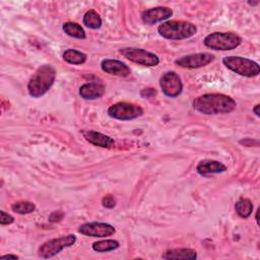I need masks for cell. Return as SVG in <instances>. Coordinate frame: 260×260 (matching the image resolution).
Returning <instances> with one entry per match:
<instances>
[{"label": "cell", "mask_w": 260, "mask_h": 260, "mask_svg": "<svg viewBox=\"0 0 260 260\" xmlns=\"http://www.w3.org/2000/svg\"><path fill=\"white\" fill-rule=\"evenodd\" d=\"M233 98L223 93H205L193 101V108L204 115L228 114L236 109Z\"/></svg>", "instance_id": "cell-1"}, {"label": "cell", "mask_w": 260, "mask_h": 260, "mask_svg": "<svg viewBox=\"0 0 260 260\" xmlns=\"http://www.w3.org/2000/svg\"><path fill=\"white\" fill-rule=\"evenodd\" d=\"M55 78L56 71L51 65L45 64L40 66L31 75L27 83L29 95L32 98H40L44 95L54 84Z\"/></svg>", "instance_id": "cell-2"}, {"label": "cell", "mask_w": 260, "mask_h": 260, "mask_svg": "<svg viewBox=\"0 0 260 260\" xmlns=\"http://www.w3.org/2000/svg\"><path fill=\"white\" fill-rule=\"evenodd\" d=\"M157 31L165 39L179 41L193 37L197 27L195 24L184 20H168L157 27Z\"/></svg>", "instance_id": "cell-3"}, {"label": "cell", "mask_w": 260, "mask_h": 260, "mask_svg": "<svg viewBox=\"0 0 260 260\" xmlns=\"http://www.w3.org/2000/svg\"><path fill=\"white\" fill-rule=\"evenodd\" d=\"M203 43L212 50L229 51L239 47L242 43V38L235 32L215 31L206 36Z\"/></svg>", "instance_id": "cell-4"}, {"label": "cell", "mask_w": 260, "mask_h": 260, "mask_svg": "<svg viewBox=\"0 0 260 260\" xmlns=\"http://www.w3.org/2000/svg\"><path fill=\"white\" fill-rule=\"evenodd\" d=\"M222 63L230 70L246 77L257 76L260 72L257 62L240 56H226L222 59Z\"/></svg>", "instance_id": "cell-5"}, {"label": "cell", "mask_w": 260, "mask_h": 260, "mask_svg": "<svg viewBox=\"0 0 260 260\" xmlns=\"http://www.w3.org/2000/svg\"><path fill=\"white\" fill-rule=\"evenodd\" d=\"M75 242H76V237L72 234L67 236H62L60 238H55L42 244L38 250V254L41 258L48 259V258L54 257L55 255L60 253L63 249L73 246Z\"/></svg>", "instance_id": "cell-6"}, {"label": "cell", "mask_w": 260, "mask_h": 260, "mask_svg": "<svg viewBox=\"0 0 260 260\" xmlns=\"http://www.w3.org/2000/svg\"><path fill=\"white\" fill-rule=\"evenodd\" d=\"M120 54H122L126 59L130 60L133 63H136L138 65L152 67L156 66L159 63V58L144 49L134 48V47H128V48H121L119 50Z\"/></svg>", "instance_id": "cell-7"}, {"label": "cell", "mask_w": 260, "mask_h": 260, "mask_svg": "<svg viewBox=\"0 0 260 260\" xmlns=\"http://www.w3.org/2000/svg\"><path fill=\"white\" fill-rule=\"evenodd\" d=\"M108 115L111 118L117 120H133L143 115V110L140 106L135 104H130L126 102H120L112 105L108 109Z\"/></svg>", "instance_id": "cell-8"}, {"label": "cell", "mask_w": 260, "mask_h": 260, "mask_svg": "<svg viewBox=\"0 0 260 260\" xmlns=\"http://www.w3.org/2000/svg\"><path fill=\"white\" fill-rule=\"evenodd\" d=\"M159 86L164 94L170 98H176L183 90V83L180 76L175 71L164 73L159 79Z\"/></svg>", "instance_id": "cell-9"}, {"label": "cell", "mask_w": 260, "mask_h": 260, "mask_svg": "<svg viewBox=\"0 0 260 260\" xmlns=\"http://www.w3.org/2000/svg\"><path fill=\"white\" fill-rule=\"evenodd\" d=\"M215 59L214 55L211 53H196V54H190L183 57H180L175 60V64L183 67V68H200L204 67L208 64H210Z\"/></svg>", "instance_id": "cell-10"}, {"label": "cell", "mask_w": 260, "mask_h": 260, "mask_svg": "<svg viewBox=\"0 0 260 260\" xmlns=\"http://www.w3.org/2000/svg\"><path fill=\"white\" fill-rule=\"evenodd\" d=\"M115 228L107 222H100V221H92L86 222L81 224L78 228V233L86 237H98V238H105L112 236L115 233Z\"/></svg>", "instance_id": "cell-11"}, {"label": "cell", "mask_w": 260, "mask_h": 260, "mask_svg": "<svg viewBox=\"0 0 260 260\" xmlns=\"http://www.w3.org/2000/svg\"><path fill=\"white\" fill-rule=\"evenodd\" d=\"M173 15V10L166 6H157L143 11L141 18L142 21L148 25L155 24L162 20L170 18Z\"/></svg>", "instance_id": "cell-12"}, {"label": "cell", "mask_w": 260, "mask_h": 260, "mask_svg": "<svg viewBox=\"0 0 260 260\" xmlns=\"http://www.w3.org/2000/svg\"><path fill=\"white\" fill-rule=\"evenodd\" d=\"M101 68L104 72L115 76L126 77L131 73L130 68L125 63L115 59H104L101 63Z\"/></svg>", "instance_id": "cell-13"}, {"label": "cell", "mask_w": 260, "mask_h": 260, "mask_svg": "<svg viewBox=\"0 0 260 260\" xmlns=\"http://www.w3.org/2000/svg\"><path fill=\"white\" fill-rule=\"evenodd\" d=\"M83 137L85 138L86 141H88L89 143L95 145V146H100L103 148H110L114 145V139L108 135H105L103 133L93 131V130H87V131H83L82 132Z\"/></svg>", "instance_id": "cell-14"}, {"label": "cell", "mask_w": 260, "mask_h": 260, "mask_svg": "<svg viewBox=\"0 0 260 260\" xmlns=\"http://www.w3.org/2000/svg\"><path fill=\"white\" fill-rule=\"evenodd\" d=\"M226 171L225 165L218 160L204 159L198 162L196 167V172L201 176H207L210 174H219Z\"/></svg>", "instance_id": "cell-15"}, {"label": "cell", "mask_w": 260, "mask_h": 260, "mask_svg": "<svg viewBox=\"0 0 260 260\" xmlns=\"http://www.w3.org/2000/svg\"><path fill=\"white\" fill-rule=\"evenodd\" d=\"M105 93V86L100 82H87L80 86L79 95L84 100H96Z\"/></svg>", "instance_id": "cell-16"}, {"label": "cell", "mask_w": 260, "mask_h": 260, "mask_svg": "<svg viewBox=\"0 0 260 260\" xmlns=\"http://www.w3.org/2000/svg\"><path fill=\"white\" fill-rule=\"evenodd\" d=\"M162 259H188V260H194L197 258V253L195 250L189 249V248H176V249H170L167 250L162 255Z\"/></svg>", "instance_id": "cell-17"}, {"label": "cell", "mask_w": 260, "mask_h": 260, "mask_svg": "<svg viewBox=\"0 0 260 260\" xmlns=\"http://www.w3.org/2000/svg\"><path fill=\"white\" fill-rule=\"evenodd\" d=\"M86 54L74 49H68L63 53L64 61L73 65L83 64L86 61Z\"/></svg>", "instance_id": "cell-18"}, {"label": "cell", "mask_w": 260, "mask_h": 260, "mask_svg": "<svg viewBox=\"0 0 260 260\" xmlns=\"http://www.w3.org/2000/svg\"><path fill=\"white\" fill-rule=\"evenodd\" d=\"M62 29L66 35H68L72 38H75V39L83 40L86 37L84 29L81 27L80 24H78L76 22H72V21L65 22L62 26Z\"/></svg>", "instance_id": "cell-19"}, {"label": "cell", "mask_w": 260, "mask_h": 260, "mask_svg": "<svg viewBox=\"0 0 260 260\" xmlns=\"http://www.w3.org/2000/svg\"><path fill=\"white\" fill-rule=\"evenodd\" d=\"M102 23L103 21L100 14L93 9L86 11L85 14L83 15V24L88 28L98 29L102 26Z\"/></svg>", "instance_id": "cell-20"}, {"label": "cell", "mask_w": 260, "mask_h": 260, "mask_svg": "<svg viewBox=\"0 0 260 260\" xmlns=\"http://www.w3.org/2000/svg\"><path fill=\"white\" fill-rule=\"evenodd\" d=\"M235 209L241 217L248 218L253 211V204L248 198H240L235 204Z\"/></svg>", "instance_id": "cell-21"}, {"label": "cell", "mask_w": 260, "mask_h": 260, "mask_svg": "<svg viewBox=\"0 0 260 260\" xmlns=\"http://www.w3.org/2000/svg\"><path fill=\"white\" fill-rule=\"evenodd\" d=\"M119 246L120 244L116 240H103V241L94 242L92 244V249L95 252L104 253V252H110V251L116 250L117 248H119Z\"/></svg>", "instance_id": "cell-22"}, {"label": "cell", "mask_w": 260, "mask_h": 260, "mask_svg": "<svg viewBox=\"0 0 260 260\" xmlns=\"http://www.w3.org/2000/svg\"><path fill=\"white\" fill-rule=\"evenodd\" d=\"M12 211L18 214H28L35 211L36 205L30 201H16L11 205Z\"/></svg>", "instance_id": "cell-23"}, {"label": "cell", "mask_w": 260, "mask_h": 260, "mask_svg": "<svg viewBox=\"0 0 260 260\" xmlns=\"http://www.w3.org/2000/svg\"><path fill=\"white\" fill-rule=\"evenodd\" d=\"M14 221V217L8 213H6L4 210H1L0 211V223L2 225H5V224H10Z\"/></svg>", "instance_id": "cell-24"}, {"label": "cell", "mask_w": 260, "mask_h": 260, "mask_svg": "<svg viewBox=\"0 0 260 260\" xmlns=\"http://www.w3.org/2000/svg\"><path fill=\"white\" fill-rule=\"evenodd\" d=\"M102 204L106 208H113L116 205V200L112 195H107L102 199Z\"/></svg>", "instance_id": "cell-25"}, {"label": "cell", "mask_w": 260, "mask_h": 260, "mask_svg": "<svg viewBox=\"0 0 260 260\" xmlns=\"http://www.w3.org/2000/svg\"><path fill=\"white\" fill-rule=\"evenodd\" d=\"M64 216V213L62 211H54L50 214L49 216V220L52 221V222H57V221H60Z\"/></svg>", "instance_id": "cell-26"}, {"label": "cell", "mask_w": 260, "mask_h": 260, "mask_svg": "<svg viewBox=\"0 0 260 260\" xmlns=\"http://www.w3.org/2000/svg\"><path fill=\"white\" fill-rule=\"evenodd\" d=\"M155 93H156V91L153 88H145L140 92L142 98H151V96L155 95Z\"/></svg>", "instance_id": "cell-27"}, {"label": "cell", "mask_w": 260, "mask_h": 260, "mask_svg": "<svg viewBox=\"0 0 260 260\" xmlns=\"http://www.w3.org/2000/svg\"><path fill=\"white\" fill-rule=\"evenodd\" d=\"M240 143L245 145V146H252L253 144H255V146H258L259 145V142L257 140H253L251 138H245V139H242L240 140Z\"/></svg>", "instance_id": "cell-28"}, {"label": "cell", "mask_w": 260, "mask_h": 260, "mask_svg": "<svg viewBox=\"0 0 260 260\" xmlns=\"http://www.w3.org/2000/svg\"><path fill=\"white\" fill-rule=\"evenodd\" d=\"M1 259H8V258H12V259H18V256L16 255H11V254H8V255H3L0 257Z\"/></svg>", "instance_id": "cell-29"}, {"label": "cell", "mask_w": 260, "mask_h": 260, "mask_svg": "<svg viewBox=\"0 0 260 260\" xmlns=\"http://www.w3.org/2000/svg\"><path fill=\"white\" fill-rule=\"evenodd\" d=\"M259 108H260V106L257 104V105H255V107L253 108V112H254V114L257 116V117H259L260 116V112H259Z\"/></svg>", "instance_id": "cell-30"}, {"label": "cell", "mask_w": 260, "mask_h": 260, "mask_svg": "<svg viewBox=\"0 0 260 260\" xmlns=\"http://www.w3.org/2000/svg\"><path fill=\"white\" fill-rule=\"evenodd\" d=\"M255 218H256V221H257V223L259 224V219H258V210H257V212H256V216H255Z\"/></svg>", "instance_id": "cell-31"}]
</instances>
